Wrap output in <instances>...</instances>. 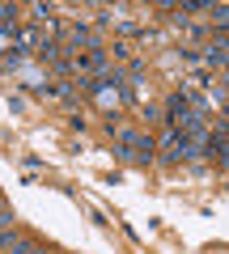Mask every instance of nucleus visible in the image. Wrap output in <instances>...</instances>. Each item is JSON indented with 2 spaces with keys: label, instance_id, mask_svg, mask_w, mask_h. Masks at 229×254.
Wrapping results in <instances>:
<instances>
[{
  "label": "nucleus",
  "instance_id": "7",
  "mask_svg": "<svg viewBox=\"0 0 229 254\" xmlns=\"http://www.w3.org/2000/svg\"><path fill=\"white\" fill-rule=\"evenodd\" d=\"M212 157H217V161H221V165L229 170V140H225V144H217V148H212Z\"/></svg>",
  "mask_w": 229,
  "mask_h": 254
},
{
  "label": "nucleus",
  "instance_id": "5",
  "mask_svg": "<svg viewBox=\"0 0 229 254\" xmlns=\"http://www.w3.org/2000/svg\"><path fill=\"white\" fill-rule=\"evenodd\" d=\"M13 254H51L47 246H38V242H30V237H21L17 246H13Z\"/></svg>",
  "mask_w": 229,
  "mask_h": 254
},
{
  "label": "nucleus",
  "instance_id": "1",
  "mask_svg": "<svg viewBox=\"0 0 229 254\" xmlns=\"http://www.w3.org/2000/svg\"><path fill=\"white\" fill-rule=\"evenodd\" d=\"M34 93L43 102H76L81 85H76V81H43V85H34Z\"/></svg>",
  "mask_w": 229,
  "mask_h": 254
},
{
  "label": "nucleus",
  "instance_id": "3",
  "mask_svg": "<svg viewBox=\"0 0 229 254\" xmlns=\"http://www.w3.org/2000/svg\"><path fill=\"white\" fill-rule=\"evenodd\" d=\"M208 26H212V30H229V4H212Z\"/></svg>",
  "mask_w": 229,
  "mask_h": 254
},
{
  "label": "nucleus",
  "instance_id": "4",
  "mask_svg": "<svg viewBox=\"0 0 229 254\" xmlns=\"http://www.w3.org/2000/svg\"><path fill=\"white\" fill-rule=\"evenodd\" d=\"M17 47V26H0V55H9Z\"/></svg>",
  "mask_w": 229,
  "mask_h": 254
},
{
  "label": "nucleus",
  "instance_id": "10",
  "mask_svg": "<svg viewBox=\"0 0 229 254\" xmlns=\"http://www.w3.org/2000/svg\"><path fill=\"white\" fill-rule=\"evenodd\" d=\"M0 208H4V195H0Z\"/></svg>",
  "mask_w": 229,
  "mask_h": 254
},
{
  "label": "nucleus",
  "instance_id": "2",
  "mask_svg": "<svg viewBox=\"0 0 229 254\" xmlns=\"http://www.w3.org/2000/svg\"><path fill=\"white\" fill-rule=\"evenodd\" d=\"M178 30H183V38H187L191 47H200V51L212 43V26H208V21H187V17H178Z\"/></svg>",
  "mask_w": 229,
  "mask_h": 254
},
{
  "label": "nucleus",
  "instance_id": "8",
  "mask_svg": "<svg viewBox=\"0 0 229 254\" xmlns=\"http://www.w3.org/2000/svg\"><path fill=\"white\" fill-rule=\"evenodd\" d=\"M153 13H178V4H174V0H157Z\"/></svg>",
  "mask_w": 229,
  "mask_h": 254
},
{
  "label": "nucleus",
  "instance_id": "9",
  "mask_svg": "<svg viewBox=\"0 0 229 254\" xmlns=\"http://www.w3.org/2000/svg\"><path fill=\"white\" fill-rule=\"evenodd\" d=\"M221 85H225V89H229V64H225V76H221Z\"/></svg>",
  "mask_w": 229,
  "mask_h": 254
},
{
  "label": "nucleus",
  "instance_id": "6",
  "mask_svg": "<svg viewBox=\"0 0 229 254\" xmlns=\"http://www.w3.org/2000/svg\"><path fill=\"white\" fill-rule=\"evenodd\" d=\"M13 229H17V216L9 208H0V233H13Z\"/></svg>",
  "mask_w": 229,
  "mask_h": 254
}]
</instances>
